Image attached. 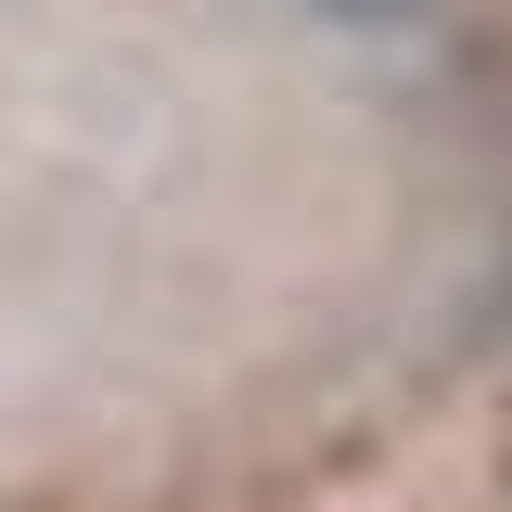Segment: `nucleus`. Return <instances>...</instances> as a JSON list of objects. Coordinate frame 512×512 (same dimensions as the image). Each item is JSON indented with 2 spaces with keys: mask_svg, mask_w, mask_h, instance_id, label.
Returning <instances> with one entry per match:
<instances>
[{
  "mask_svg": "<svg viewBox=\"0 0 512 512\" xmlns=\"http://www.w3.org/2000/svg\"><path fill=\"white\" fill-rule=\"evenodd\" d=\"M333 13H397V0H333Z\"/></svg>",
  "mask_w": 512,
  "mask_h": 512,
  "instance_id": "obj_1",
  "label": "nucleus"
}]
</instances>
